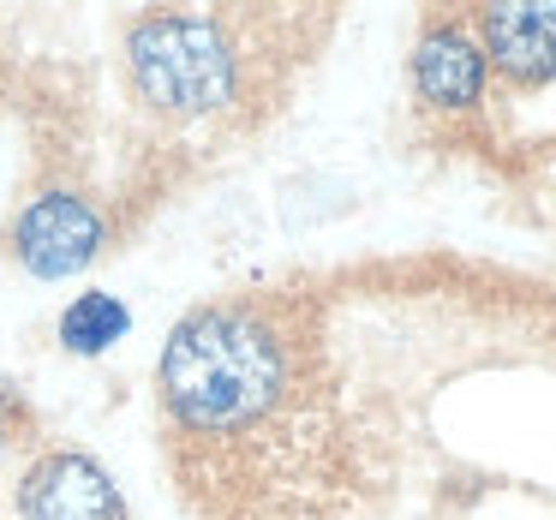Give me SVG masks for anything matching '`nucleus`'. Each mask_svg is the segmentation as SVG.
<instances>
[{"mask_svg":"<svg viewBox=\"0 0 556 520\" xmlns=\"http://www.w3.org/2000/svg\"><path fill=\"white\" fill-rule=\"evenodd\" d=\"M162 419L192 467L240 484H300L329 443L324 347L288 300L240 293L180 317L156 365Z\"/></svg>","mask_w":556,"mask_h":520,"instance_id":"nucleus-1","label":"nucleus"},{"mask_svg":"<svg viewBox=\"0 0 556 520\" xmlns=\"http://www.w3.org/2000/svg\"><path fill=\"white\" fill-rule=\"evenodd\" d=\"M269 18H233L210 7H156L126 25V78L156 121H228L257 97V30Z\"/></svg>","mask_w":556,"mask_h":520,"instance_id":"nucleus-2","label":"nucleus"},{"mask_svg":"<svg viewBox=\"0 0 556 520\" xmlns=\"http://www.w3.org/2000/svg\"><path fill=\"white\" fill-rule=\"evenodd\" d=\"M407 97H413V114L443 144L496 150V138H491L496 78H491V61H484L479 37L467 25V7H431L419 18L413 54H407Z\"/></svg>","mask_w":556,"mask_h":520,"instance_id":"nucleus-3","label":"nucleus"},{"mask_svg":"<svg viewBox=\"0 0 556 520\" xmlns=\"http://www.w3.org/2000/svg\"><path fill=\"white\" fill-rule=\"evenodd\" d=\"M109 210L97 204L78 186H42L37 198L18 204V216L7 221V252H13L18 269L42 281H61L90 269L102 252H109Z\"/></svg>","mask_w":556,"mask_h":520,"instance_id":"nucleus-4","label":"nucleus"},{"mask_svg":"<svg viewBox=\"0 0 556 520\" xmlns=\"http://www.w3.org/2000/svg\"><path fill=\"white\" fill-rule=\"evenodd\" d=\"M467 25L491 61L496 90L532 97L556 85V0H491L467 7Z\"/></svg>","mask_w":556,"mask_h":520,"instance_id":"nucleus-5","label":"nucleus"},{"mask_svg":"<svg viewBox=\"0 0 556 520\" xmlns=\"http://www.w3.org/2000/svg\"><path fill=\"white\" fill-rule=\"evenodd\" d=\"M18 520H126V503L97 455L49 448L18 479Z\"/></svg>","mask_w":556,"mask_h":520,"instance_id":"nucleus-6","label":"nucleus"},{"mask_svg":"<svg viewBox=\"0 0 556 520\" xmlns=\"http://www.w3.org/2000/svg\"><path fill=\"white\" fill-rule=\"evenodd\" d=\"M126 329H132V312L114 293H78L61 312V347L78 359H102L114 341H126Z\"/></svg>","mask_w":556,"mask_h":520,"instance_id":"nucleus-7","label":"nucleus"},{"mask_svg":"<svg viewBox=\"0 0 556 520\" xmlns=\"http://www.w3.org/2000/svg\"><path fill=\"white\" fill-rule=\"evenodd\" d=\"M13 436H18V407H13V395H0V467L13 455Z\"/></svg>","mask_w":556,"mask_h":520,"instance_id":"nucleus-8","label":"nucleus"},{"mask_svg":"<svg viewBox=\"0 0 556 520\" xmlns=\"http://www.w3.org/2000/svg\"><path fill=\"white\" fill-rule=\"evenodd\" d=\"M544 156H551V162H556V144H544Z\"/></svg>","mask_w":556,"mask_h":520,"instance_id":"nucleus-9","label":"nucleus"}]
</instances>
